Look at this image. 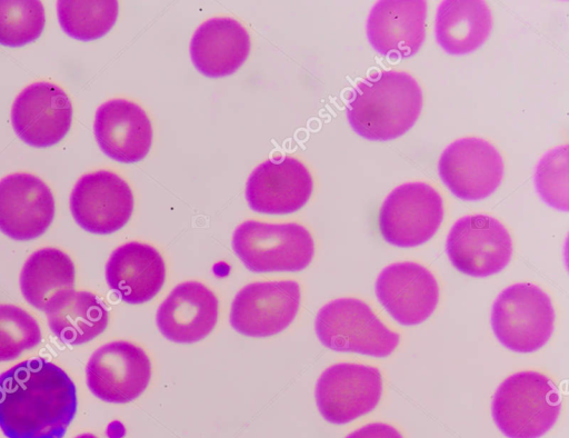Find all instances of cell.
I'll list each match as a JSON object with an SVG mask.
<instances>
[{"label":"cell","instance_id":"1","mask_svg":"<svg viewBox=\"0 0 569 438\" xmlns=\"http://www.w3.org/2000/svg\"><path fill=\"white\" fill-rule=\"evenodd\" d=\"M77 411L68 374L41 357L0 375V428L8 438H62Z\"/></svg>","mask_w":569,"mask_h":438},{"label":"cell","instance_id":"2","mask_svg":"<svg viewBox=\"0 0 569 438\" xmlns=\"http://www.w3.org/2000/svg\"><path fill=\"white\" fill-rule=\"evenodd\" d=\"M422 108V92L409 74L382 70L361 80L348 100L351 128L368 140H391L406 133Z\"/></svg>","mask_w":569,"mask_h":438},{"label":"cell","instance_id":"3","mask_svg":"<svg viewBox=\"0 0 569 438\" xmlns=\"http://www.w3.org/2000/svg\"><path fill=\"white\" fill-rule=\"evenodd\" d=\"M561 408L556 385L537 371H519L495 392L492 418L508 438H539L555 425Z\"/></svg>","mask_w":569,"mask_h":438},{"label":"cell","instance_id":"4","mask_svg":"<svg viewBox=\"0 0 569 438\" xmlns=\"http://www.w3.org/2000/svg\"><path fill=\"white\" fill-rule=\"evenodd\" d=\"M232 248L253 272L300 271L315 253L310 232L295 222L244 221L233 232Z\"/></svg>","mask_w":569,"mask_h":438},{"label":"cell","instance_id":"5","mask_svg":"<svg viewBox=\"0 0 569 438\" xmlns=\"http://www.w3.org/2000/svg\"><path fill=\"white\" fill-rule=\"evenodd\" d=\"M553 321L549 296L529 282L507 287L492 305L493 334L511 351L523 354L540 349L551 337Z\"/></svg>","mask_w":569,"mask_h":438},{"label":"cell","instance_id":"6","mask_svg":"<svg viewBox=\"0 0 569 438\" xmlns=\"http://www.w3.org/2000/svg\"><path fill=\"white\" fill-rule=\"evenodd\" d=\"M320 342L333 351L387 357L400 336L388 329L362 300L339 298L325 305L315 321Z\"/></svg>","mask_w":569,"mask_h":438},{"label":"cell","instance_id":"7","mask_svg":"<svg viewBox=\"0 0 569 438\" xmlns=\"http://www.w3.org/2000/svg\"><path fill=\"white\" fill-rule=\"evenodd\" d=\"M443 218L438 191L425 182H408L393 189L383 201L379 228L390 245L409 248L427 242Z\"/></svg>","mask_w":569,"mask_h":438},{"label":"cell","instance_id":"8","mask_svg":"<svg viewBox=\"0 0 569 438\" xmlns=\"http://www.w3.org/2000/svg\"><path fill=\"white\" fill-rule=\"evenodd\" d=\"M446 251L458 271L471 277H488L509 263L512 241L497 219L487 215L465 216L451 227Z\"/></svg>","mask_w":569,"mask_h":438},{"label":"cell","instance_id":"9","mask_svg":"<svg viewBox=\"0 0 569 438\" xmlns=\"http://www.w3.org/2000/svg\"><path fill=\"white\" fill-rule=\"evenodd\" d=\"M382 377L372 366L336 364L327 368L316 385V402L329 422L343 425L361 417L378 405Z\"/></svg>","mask_w":569,"mask_h":438},{"label":"cell","instance_id":"10","mask_svg":"<svg viewBox=\"0 0 569 438\" xmlns=\"http://www.w3.org/2000/svg\"><path fill=\"white\" fill-rule=\"evenodd\" d=\"M87 385L99 399L126 404L140 396L151 377L147 354L129 341H111L98 348L86 367Z\"/></svg>","mask_w":569,"mask_h":438},{"label":"cell","instance_id":"11","mask_svg":"<svg viewBox=\"0 0 569 438\" xmlns=\"http://www.w3.org/2000/svg\"><path fill=\"white\" fill-rule=\"evenodd\" d=\"M300 296V287L292 280L249 283L232 301L230 323L249 337L279 334L293 321Z\"/></svg>","mask_w":569,"mask_h":438},{"label":"cell","instance_id":"12","mask_svg":"<svg viewBox=\"0 0 569 438\" xmlns=\"http://www.w3.org/2000/svg\"><path fill=\"white\" fill-rule=\"evenodd\" d=\"M439 176L448 189L462 200L489 197L500 185L503 162L498 150L480 138H462L441 153Z\"/></svg>","mask_w":569,"mask_h":438},{"label":"cell","instance_id":"13","mask_svg":"<svg viewBox=\"0 0 569 438\" xmlns=\"http://www.w3.org/2000/svg\"><path fill=\"white\" fill-rule=\"evenodd\" d=\"M70 209L82 229L108 235L122 228L130 219L133 196L118 175L100 170L77 181L70 196Z\"/></svg>","mask_w":569,"mask_h":438},{"label":"cell","instance_id":"14","mask_svg":"<svg viewBox=\"0 0 569 438\" xmlns=\"http://www.w3.org/2000/svg\"><path fill=\"white\" fill-rule=\"evenodd\" d=\"M72 106L58 86L40 81L24 88L11 109V122L18 137L37 148L58 143L69 131Z\"/></svg>","mask_w":569,"mask_h":438},{"label":"cell","instance_id":"15","mask_svg":"<svg viewBox=\"0 0 569 438\" xmlns=\"http://www.w3.org/2000/svg\"><path fill=\"white\" fill-rule=\"evenodd\" d=\"M376 296L400 325L415 326L423 322L435 311L439 287L426 267L409 261L396 262L379 273Z\"/></svg>","mask_w":569,"mask_h":438},{"label":"cell","instance_id":"16","mask_svg":"<svg viewBox=\"0 0 569 438\" xmlns=\"http://www.w3.org/2000/svg\"><path fill=\"white\" fill-rule=\"evenodd\" d=\"M54 216L49 187L30 173H12L0 180V230L14 240L34 239Z\"/></svg>","mask_w":569,"mask_h":438},{"label":"cell","instance_id":"17","mask_svg":"<svg viewBox=\"0 0 569 438\" xmlns=\"http://www.w3.org/2000/svg\"><path fill=\"white\" fill-rule=\"evenodd\" d=\"M312 178L297 159L283 157L259 165L246 186V198L257 212L286 215L299 210L312 192Z\"/></svg>","mask_w":569,"mask_h":438},{"label":"cell","instance_id":"18","mask_svg":"<svg viewBox=\"0 0 569 438\" xmlns=\"http://www.w3.org/2000/svg\"><path fill=\"white\" fill-rule=\"evenodd\" d=\"M426 17L427 2L423 0L378 1L367 19L368 40L385 57L409 58L423 43Z\"/></svg>","mask_w":569,"mask_h":438},{"label":"cell","instance_id":"19","mask_svg":"<svg viewBox=\"0 0 569 438\" xmlns=\"http://www.w3.org/2000/svg\"><path fill=\"white\" fill-rule=\"evenodd\" d=\"M93 128L100 149L116 161L138 162L150 150L151 122L143 109L131 101L113 99L102 103Z\"/></svg>","mask_w":569,"mask_h":438},{"label":"cell","instance_id":"20","mask_svg":"<svg viewBox=\"0 0 569 438\" xmlns=\"http://www.w3.org/2000/svg\"><path fill=\"white\" fill-rule=\"evenodd\" d=\"M218 319V299L204 285L187 281L176 286L160 305L156 321L160 332L178 344L207 337Z\"/></svg>","mask_w":569,"mask_h":438},{"label":"cell","instance_id":"21","mask_svg":"<svg viewBox=\"0 0 569 438\" xmlns=\"http://www.w3.org/2000/svg\"><path fill=\"white\" fill-rule=\"evenodd\" d=\"M166 279V266L153 247L131 241L112 251L106 265L110 289L126 302L137 305L152 299Z\"/></svg>","mask_w":569,"mask_h":438},{"label":"cell","instance_id":"22","mask_svg":"<svg viewBox=\"0 0 569 438\" xmlns=\"http://www.w3.org/2000/svg\"><path fill=\"white\" fill-rule=\"evenodd\" d=\"M250 37L237 20L212 18L193 33L190 57L197 70L211 78L229 76L246 61Z\"/></svg>","mask_w":569,"mask_h":438},{"label":"cell","instance_id":"23","mask_svg":"<svg viewBox=\"0 0 569 438\" xmlns=\"http://www.w3.org/2000/svg\"><path fill=\"white\" fill-rule=\"evenodd\" d=\"M44 312L53 335L68 345L92 340L109 321L108 310L94 293L73 289L54 293Z\"/></svg>","mask_w":569,"mask_h":438},{"label":"cell","instance_id":"24","mask_svg":"<svg viewBox=\"0 0 569 438\" xmlns=\"http://www.w3.org/2000/svg\"><path fill=\"white\" fill-rule=\"evenodd\" d=\"M491 26V12L485 1L445 0L437 9L435 36L446 52L461 56L478 49Z\"/></svg>","mask_w":569,"mask_h":438},{"label":"cell","instance_id":"25","mask_svg":"<svg viewBox=\"0 0 569 438\" xmlns=\"http://www.w3.org/2000/svg\"><path fill=\"white\" fill-rule=\"evenodd\" d=\"M74 276V265L67 253L57 248H42L24 262L20 289L31 306L44 311L54 293L73 289Z\"/></svg>","mask_w":569,"mask_h":438},{"label":"cell","instance_id":"26","mask_svg":"<svg viewBox=\"0 0 569 438\" xmlns=\"http://www.w3.org/2000/svg\"><path fill=\"white\" fill-rule=\"evenodd\" d=\"M118 2L58 1L57 12L61 28L71 38L89 41L104 36L118 17Z\"/></svg>","mask_w":569,"mask_h":438},{"label":"cell","instance_id":"27","mask_svg":"<svg viewBox=\"0 0 569 438\" xmlns=\"http://www.w3.org/2000/svg\"><path fill=\"white\" fill-rule=\"evenodd\" d=\"M44 8L38 0H0V44L20 47L41 34Z\"/></svg>","mask_w":569,"mask_h":438},{"label":"cell","instance_id":"28","mask_svg":"<svg viewBox=\"0 0 569 438\" xmlns=\"http://www.w3.org/2000/svg\"><path fill=\"white\" fill-rule=\"evenodd\" d=\"M41 340L37 320L14 305H0V362L18 358Z\"/></svg>","mask_w":569,"mask_h":438},{"label":"cell","instance_id":"29","mask_svg":"<svg viewBox=\"0 0 569 438\" xmlns=\"http://www.w3.org/2000/svg\"><path fill=\"white\" fill-rule=\"evenodd\" d=\"M568 170V145H563L547 152L535 171V185L541 199L562 211L569 209Z\"/></svg>","mask_w":569,"mask_h":438},{"label":"cell","instance_id":"30","mask_svg":"<svg viewBox=\"0 0 569 438\" xmlns=\"http://www.w3.org/2000/svg\"><path fill=\"white\" fill-rule=\"evenodd\" d=\"M346 438H403L401 434L390 425L382 422L368 424Z\"/></svg>","mask_w":569,"mask_h":438},{"label":"cell","instance_id":"31","mask_svg":"<svg viewBox=\"0 0 569 438\" xmlns=\"http://www.w3.org/2000/svg\"><path fill=\"white\" fill-rule=\"evenodd\" d=\"M76 438H97V437L92 434H81V435L77 436Z\"/></svg>","mask_w":569,"mask_h":438}]
</instances>
